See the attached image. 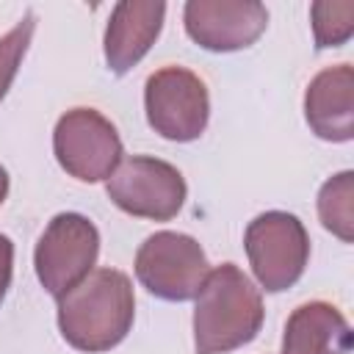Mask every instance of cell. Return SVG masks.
I'll return each instance as SVG.
<instances>
[{"label":"cell","instance_id":"52a82bcc","mask_svg":"<svg viewBox=\"0 0 354 354\" xmlns=\"http://www.w3.org/2000/svg\"><path fill=\"white\" fill-rule=\"evenodd\" d=\"M144 108L149 127L169 141H194L210 119V94L205 80L185 66H163L144 83Z\"/></svg>","mask_w":354,"mask_h":354},{"label":"cell","instance_id":"6da1fadb","mask_svg":"<svg viewBox=\"0 0 354 354\" xmlns=\"http://www.w3.org/2000/svg\"><path fill=\"white\" fill-rule=\"evenodd\" d=\"M133 318V282L119 268H94L58 299L61 337L86 354H102L119 346L127 337Z\"/></svg>","mask_w":354,"mask_h":354},{"label":"cell","instance_id":"8fae6325","mask_svg":"<svg viewBox=\"0 0 354 354\" xmlns=\"http://www.w3.org/2000/svg\"><path fill=\"white\" fill-rule=\"evenodd\" d=\"M304 119L310 130L324 141L354 138V69L337 64L321 69L304 91Z\"/></svg>","mask_w":354,"mask_h":354},{"label":"cell","instance_id":"7c38bea8","mask_svg":"<svg viewBox=\"0 0 354 354\" xmlns=\"http://www.w3.org/2000/svg\"><path fill=\"white\" fill-rule=\"evenodd\" d=\"M348 351H351V326L335 304L315 299L299 304L288 315L279 354H348Z\"/></svg>","mask_w":354,"mask_h":354},{"label":"cell","instance_id":"277c9868","mask_svg":"<svg viewBox=\"0 0 354 354\" xmlns=\"http://www.w3.org/2000/svg\"><path fill=\"white\" fill-rule=\"evenodd\" d=\"M97 254L100 232L94 221L80 213H58L39 235L33 252L36 277L50 296L61 299L94 271Z\"/></svg>","mask_w":354,"mask_h":354},{"label":"cell","instance_id":"9c48e42d","mask_svg":"<svg viewBox=\"0 0 354 354\" xmlns=\"http://www.w3.org/2000/svg\"><path fill=\"white\" fill-rule=\"evenodd\" d=\"M183 22L191 41L202 50L235 53L263 36L268 11L257 0H188Z\"/></svg>","mask_w":354,"mask_h":354},{"label":"cell","instance_id":"7a4b0ae2","mask_svg":"<svg viewBox=\"0 0 354 354\" xmlns=\"http://www.w3.org/2000/svg\"><path fill=\"white\" fill-rule=\"evenodd\" d=\"M263 318V296L235 263L210 268L194 307V354H227L252 343Z\"/></svg>","mask_w":354,"mask_h":354},{"label":"cell","instance_id":"9a60e30c","mask_svg":"<svg viewBox=\"0 0 354 354\" xmlns=\"http://www.w3.org/2000/svg\"><path fill=\"white\" fill-rule=\"evenodd\" d=\"M33 30H36V17L28 11L6 36H0V102L8 94V88L19 72V64L30 47Z\"/></svg>","mask_w":354,"mask_h":354},{"label":"cell","instance_id":"ba28073f","mask_svg":"<svg viewBox=\"0 0 354 354\" xmlns=\"http://www.w3.org/2000/svg\"><path fill=\"white\" fill-rule=\"evenodd\" d=\"M53 152L69 177L80 183H100L108 180L122 163L124 147L111 119L100 111L72 108L53 130Z\"/></svg>","mask_w":354,"mask_h":354},{"label":"cell","instance_id":"4fadbf2b","mask_svg":"<svg viewBox=\"0 0 354 354\" xmlns=\"http://www.w3.org/2000/svg\"><path fill=\"white\" fill-rule=\"evenodd\" d=\"M354 171H340L329 177L318 191V218L321 224L337 235L343 243L354 241Z\"/></svg>","mask_w":354,"mask_h":354},{"label":"cell","instance_id":"30bf717a","mask_svg":"<svg viewBox=\"0 0 354 354\" xmlns=\"http://www.w3.org/2000/svg\"><path fill=\"white\" fill-rule=\"evenodd\" d=\"M166 3L160 0H122L111 8L105 25V64L113 75L130 72L160 36Z\"/></svg>","mask_w":354,"mask_h":354},{"label":"cell","instance_id":"2e32d148","mask_svg":"<svg viewBox=\"0 0 354 354\" xmlns=\"http://www.w3.org/2000/svg\"><path fill=\"white\" fill-rule=\"evenodd\" d=\"M11 274H14V243L8 235L0 232V304L11 288Z\"/></svg>","mask_w":354,"mask_h":354},{"label":"cell","instance_id":"5bb4252c","mask_svg":"<svg viewBox=\"0 0 354 354\" xmlns=\"http://www.w3.org/2000/svg\"><path fill=\"white\" fill-rule=\"evenodd\" d=\"M315 47H340L354 33V0H318L310 6Z\"/></svg>","mask_w":354,"mask_h":354},{"label":"cell","instance_id":"e0dca14e","mask_svg":"<svg viewBox=\"0 0 354 354\" xmlns=\"http://www.w3.org/2000/svg\"><path fill=\"white\" fill-rule=\"evenodd\" d=\"M6 196H8V171L0 166V205L6 202Z\"/></svg>","mask_w":354,"mask_h":354},{"label":"cell","instance_id":"5b68a950","mask_svg":"<svg viewBox=\"0 0 354 354\" xmlns=\"http://www.w3.org/2000/svg\"><path fill=\"white\" fill-rule=\"evenodd\" d=\"M105 194L136 218L169 221L183 210L188 188L177 166L152 155H130L108 177Z\"/></svg>","mask_w":354,"mask_h":354},{"label":"cell","instance_id":"3957f363","mask_svg":"<svg viewBox=\"0 0 354 354\" xmlns=\"http://www.w3.org/2000/svg\"><path fill=\"white\" fill-rule=\"evenodd\" d=\"M249 266L268 293L293 288L310 260V235L304 224L285 210H266L243 232Z\"/></svg>","mask_w":354,"mask_h":354},{"label":"cell","instance_id":"8992f818","mask_svg":"<svg viewBox=\"0 0 354 354\" xmlns=\"http://www.w3.org/2000/svg\"><path fill=\"white\" fill-rule=\"evenodd\" d=\"M210 274L205 249L185 232L160 230L149 235L136 252L138 282L163 301L196 299L205 277Z\"/></svg>","mask_w":354,"mask_h":354}]
</instances>
